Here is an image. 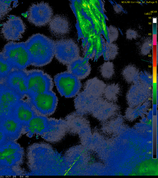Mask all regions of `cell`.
Wrapping results in <instances>:
<instances>
[{"label": "cell", "mask_w": 158, "mask_h": 178, "mask_svg": "<svg viewBox=\"0 0 158 178\" xmlns=\"http://www.w3.org/2000/svg\"><path fill=\"white\" fill-rule=\"evenodd\" d=\"M100 72L103 78L106 79L111 78L114 74L113 64L110 61L105 62L100 67Z\"/></svg>", "instance_id": "cell-23"}, {"label": "cell", "mask_w": 158, "mask_h": 178, "mask_svg": "<svg viewBox=\"0 0 158 178\" xmlns=\"http://www.w3.org/2000/svg\"><path fill=\"white\" fill-rule=\"evenodd\" d=\"M26 71L28 96L52 90L53 83L49 75L39 70H26Z\"/></svg>", "instance_id": "cell-4"}, {"label": "cell", "mask_w": 158, "mask_h": 178, "mask_svg": "<svg viewBox=\"0 0 158 178\" xmlns=\"http://www.w3.org/2000/svg\"><path fill=\"white\" fill-rule=\"evenodd\" d=\"M26 30V25L20 17L10 15L8 20L3 23L1 34L6 40H18L22 38Z\"/></svg>", "instance_id": "cell-10"}, {"label": "cell", "mask_w": 158, "mask_h": 178, "mask_svg": "<svg viewBox=\"0 0 158 178\" xmlns=\"http://www.w3.org/2000/svg\"><path fill=\"white\" fill-rule=\"evenodd\" d=\"M26 70L14 69L9 74L4 83L22 97L27 94Z\"/></svg>", "instance_id": "cell-11"}, {"label": "cell", "mask_w": 158, "mask_h": 178, "mask_svg": "<svg viewBox=\"0 0 158 178\" xmlns=\"http://www.w3.org/2000/svg\"><path fill=\"white\" fill-rule=\"evenodd\" d=\"M122 74L126 81L130 83H134L138 82L139 73L138 69L135 66L129 65L123 69Z\"/></svg>", "instance_id": "cell-19"}, {"label": "cell", "mask_w": 158, "mask_h": 178, "mask_svg": "<svg viewBox=\"0 0 158 178\" xmlns=\"http://www.w3.org/2000/svg\"><path fill=\"white\" fill-rule=\"evenodd\" d=\"M126 38L130 40L135 39L138 36L137 32L132 29H128L126 31Z\"/></svg>", "instance_id": "cell-27"}, {"label": "cell", "mask_w": 158, "mask_h": 178, "mask_svg": "<svg viewBox=\"0 0 158 178\" xmlns=\"http://www.w3.org/2000/svg\"><path fill=\"white\" fill-rule=\"evenodd\" d=\"M22 97L4 84H0V103L12 108Z\"/></svg>", "instance_id": "cell-17"}, {"label": "cell", "mask_w": 158, "mask_h": 178, "mask_svg": "<svg viewBox=\"0 0 158 178\" xmlns=\"http://www.w3.org/2000/svg\"><path fill=\"white\" fill-rule=\"evenodd\" d=\"M129 89L127 95L128 103L131 105L137 106L146 101L150 95L149 85L137 82Z\"/></svg>", "instance_id": "cell-12"}, {"label": "cell", "mask_w": 158, "mask_h": 178, "mask_svg": "<svg viewBox=\"0 0 158 178\" xmlns=\"http://www.w3.org/2000/svg\"><path fill=\"white\" fill-rule=\"evenodd\" d=\"M139 42L138 48L141 54L145 55L148 54L152 49V40L148 38H145Z\"/></svg>", "instance_id": "cell-25"}, {"label": "cell", "mask_w": 158, "mask_h": 178, "mask_svg": "<svg viewBox=\"0 0 158 178\" xmlns=\"http://www.w3.org/2000/svg\"><path fill=\"white\" fill-rule=\"evenodd\" d=\"M118 53V48L114 43H109L106 44L104 53V57L106 60L114 59Z\"/></svg>", "instance_id": "cell-24"}, {"label": "cell", "mask_w": 158, "mask_h": 178, "mask_svg": "<svg viewBox=\"0 0 158 178\" xmlns=\"http://www.w3.org/2000/svg\"><path fill=\"white\" fill-rule=\"evenodd\" d=\"M28 97V102L38 114L46 117L55 112L58 99L52 90Z\"/></svg>", "instance_id": "cell-6"}, {"label": "cell", "mask_w": 158, "mask_h": 178, "mask_svg": "<svg viewBox=\"0 0 158 178\" xmlns=\"http://www.w3.org/2000/svg\"><path fill=\"white\" fill-rule=\"evenodd\" d=\"M53 10L49 4L41 2L32 4L28 11V21L38 27L44 26L49 23L53 17Z\"/></svg>", "instance_id": "cell-9"}, {"label": "cell", "mask_w": 158, "mask_h": 178, "mask_svg": "<svg viewBox=\"0 0 158 178\" xmlns=\"http://www.w3.org/2000/svg\"><path fill=\"white\" fill-rule=\"evenodd\" d=\"M23 148L16 141H10L0 146V176L25 175L21 167L24 159Z\"/></svg>", "instance_id": "cell-1"}, {"label": "cell", "mask_w": 158, "mask_h": 178, "mask_svg": "<svg viewBox=\"0 0 158 178\" xmlns=\"http://www.w3.org/2000/svg\"><path fill=\"white\" fill-rule=\"evenodd\" d=\"M120 92L119 85L116 84H112L106 86L103 95L106 100L113 102L118 100Z\"/></svg>", "instance_id": "cell-21"}, {"label": "cell", "mask_w": 158, "mask_h": 178, "mask_svg": "<svg viewBox=\"0 0 158 178\" xmlns=\"http://www.w3.org/2000/svg\"><path fill=\"white\" fill-rule=\"evenodd\" d=\"M23 125L12 115L0 119V128L10 141H16L22 134Z\"/></svg>", "instance_id": "cell-13"}, {"label": "cell", "mask_w": 158, "mask_h": 178, "mask_svg": "<svg viewBox=\"0 0 158 178\" xmlns=\"http://www.w3.org/2000/svg\"><path fill=\"white\" fill-rule=\"evenodd\" d=\"M108 37L110 43L116 40L118 36V32L115 27L110 26L108 28Z\"/></svg>", "instance_id": "cell-26"}, {"label": "cell", "mask_w": 158, "mask_h": 178, "mask_svg": "<svg viewBox=\"0 0 158 178\" xmlns=\"http://www.w3.org/2000/svg\"><path fill=\"white\" fill-rule=\"evenodd\" d=\"M68 71L73 74L79 79H83L89 74L91 69L88 61L79 57L67 65Z\"/></svg>", "instance_id": "cell-16"}, {"label": "cell", "mask_w": 158, "mask_h": 178, "mask_svg": "<svg viewBox=\"0 0 158 178\" xmlns=\"http://www.w3.org/2000/svg\"><path fill=\"white\" fill-rule=\"evenodd\" d=\"M31 65L42 67L49 63L55 56V41L40 33L34 34L25 42Z\"/></svg>", "instance_id": "cell-2"}, {"label": "cell", "mask_w": 158, "mask_h": 178, "mask_svg": "<svg viewBox=\"0 0 158 178\" xmlns=\"http://www.w3.org/2000/svg\"><path fill=\"white\" fill-rule=\"evenodd\" d=\"M22 99L14 107L12 115L15 119L23 126L38 114L28 102Z\"/></svg>", "instance_id": "cell-14"}, {"label": "cell", "mask_w": 158, "mask_h": 178, "mask_svg": "<svg viewBox=\"0 0 158 178\" xmlns=\"http://www.w3.org/2000/svg\"><path fill=\"white\" fill-rule=\"evenodd\" d=\"M55 122V119H49L45 116L37 115L23 126L22 134H26L29 138L35 135L48 138L54 130Z\"/></svg>", "instance_id": "cell-5"}, {"label": "cell", "mask_w": 158, "mask_h": 178, "mask_svg": "<svg viewBox=\"0 0 158 178\" xmlns=\"http://www.w3.org/2000/svg\"><path fill=\"white\" fill-rule=\"evenodd\" d=\"M14 69L2 52H0V84H4L10 72Z\"/></svg>", "instance_id": "cell-20"}, {"label": "cell", "mask_w": 158, "mask_h": 178, "mask_svg": "<svg viewBox=\"0 0 158 178\" xmlns=\"http://www.w3.org/2000/svg\"><path fill=\"white\" fill-rule=\"evenodd\" d=\"M106 86L103 81L95 78L86 82L83 90L93 96L99 98L103 95Z\"/></svg>", "instance_id": "cell-18"}, {"label": "cell", "mask_w": 158, "mask_h": 178, "mask_svg": "<svg viewBox=\"0 0 158 178\" xmlns=\"http://www.w3.org/2000/svg\"><path fill=\"white\" fill-rule=\"evenodd\" d=\"M54 54L59 62L67 66L80 57V50L73 40L63 39L55 41Z\"/></svg>", "instance_id": "cell-7"}, {"label": "cell", "mask_w": 158, "mask_h": 178, "mask_svg": "<svg viewBox=\"0 0 158 178\" xmlns=\"http://www.w3.org/2000/svg\"><path fill=\"white\" fill-rule=\"evenodd\" d=\"M54 81L61 95L66 98L76 96L81 87L80 79L68 71L57 74Z\"/></svg>", "instance_id": "cell-8"}, {"label": "cell", "mask_w": 158, "mask_h": 178, "mask_svg": "<svg viewBox=\"0 0 158 178\" xmlns=\"http://www.w3.org/2000/svg\"><path fill=\"white\" fill-rule=\"evenodd\" d=\"M113 8L116 12L120 13L124 12V9L121 5L116 3L113 5Z\"/></svg>", "instance_id": "cell-29"}, {"label": "cell", "mask_w": 158, "mask_h": 178, "mask_svg": "<svg viewBox=\"0 0 158 178\" xmlns=\"http://www.w3.org/2000/svg\"><path fill=\"white\" fill-rule=\"evenodd\" d=\"M17 1L0 0V20L3 19L12 9L16 7Z\"/></svg>", "instance_id": "cell-22"}, {"label": "cell", "mask_w": 158, "mask_h": 178, "mask_svg": "<svg viewBox=\"0 0 158 178\" xmlns=\"http://www.w3.org/2000/svg\"><path fill=\"white\" fill-rule=\"evenodd\" d=\"M2 52L14 69L25 70L31 65L29 54L25 42H9L5 45Z\"/></svg>", "instance_id": "cell-3"}, {"label": "cell", "mask_w": 158, "mask_h": 178, "mask_svg": "<svg viewBox=\"0 0 158 178\" xmlns=\"http://www.w3.org/2000/svg\"><path fill=\"white\" fill-rule=\"evenodd\" d=\"M10 141L4 132L0 128V146Z\"/></svg>", "instance_id": "cell-28"}, {"label": "cell", "mask_w": 158, "mask_h": 178, "mask_svg": "<svg viewBox=\"0 0 158 178\" xmlns=\"http://www.w3.org/2000/svg\"><path fill=\"white\" fill-rule=\"evenodd\" d=\"M49 29L52 33L57 36L68 34L70 30V25L68 19L61 15L53 16L49 23Z\"/></svg>", "instance_id": "cell-15"}]
</instances>
